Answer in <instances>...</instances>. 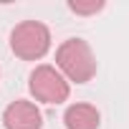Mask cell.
Segmentation results:
<instances>
[{
  "instance_id": "4",
  "label": "cell",
  "mask_w": 129,
  "mask_h": 129,
  "mask_svg": "<svg viewBox=\"0 0 129 129\" xmlns=\"http://www.w3.org/2000/svg\"><path fill=\"white\" fill-rule=\"evenodd\" d=\"M3 124H5V129H41L43 126V114L33 101L18 99V101L5 106Z\"/></svg>"
},
{
  "instance_id": "6",
  "label": "cell",
  "mask_w": 129,
  "mask_h": 129,
  "mask_svg": "<svg viewBox=\"0 0 129 129\" xmlns=\"http://www.w3.org/2000/svg\"><path fill=\"white\" fill-rule=\"evenodd\" d=\"M104 8V3L101 0H94V3H69V10L71 13H76V15H94V13H99Z\"/></svg>"
},
{
  "instance_id": "2",
  "label": "cell",
  "mask_w": 129,
  "mask_h": 129,
  "mask_svg": "<svg viewBox=\"0 0 129 129\" xmlns=\"http://www.w3.org/2000/svg\"><path fill=\"white\" fill-rule=\"evenodd\" d=\"M10 48L23 61L43 58L51 48V30L38 20H23L10 33Z\"/></svg>"
},
{
  "instance_id": "5",
  "label": "cell",
  "mask_w": 129,
  "mask_h": 129,
  "mask_svg": "<svg viewBox=\"0 0 129 129\" xmlns=\"http://www.w3.org/2000/svg\"><path fill=\"white\" fill-rule=\"evenodd\" d=\"M63 124L66 129H99L101 114L91 104H71L63 114Z\"/></svg>"
},
{
  "instance_id": "3",
  "label": "cell",
  "mask_w": 129,
  "mask_h": 129,
  "mask_svg": "<svg viewBox=\"0 0 129 129\" xmlns=\"http://www.w3.org/2000/svg\"><path fill=\"white\" fill-rule=\"evenodd\" d=\"M28 89L43 104H61L71 94V86L61 76V71L53 69V66H46V63L43 66H36V71L28 79Z\"/></svg>"
},
{
  "instance_id": "1",
  "label": "cell",
  "mask_w": 129,
  "mask_h": 129,
  "mask_svg": "<svg viewBox=\"0 0 129 129\" xmlns=\"http://www.w3.org/2000/svg\"><path fill=\"white\" fill-rule=\"evenodd\" d=\"M56 66L61 69V76L66 81L86 84L96 74V58L84 38H69L56 51Z\"/></svg>"
}]
</instances>
